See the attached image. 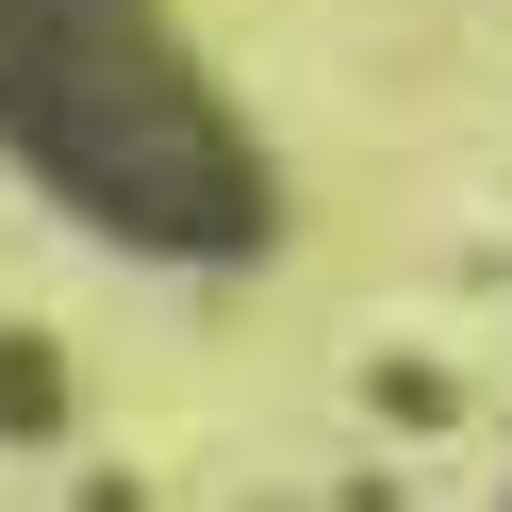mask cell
<instances>
[{"mask_svg": "<svg viewBox=\"0 0 512 512\" xmlns=\"http://www.w3.org/2000/svg\"><path fill=\"white\" fill-rule=\"evenodd\" d=\"M0 149L149 265L265 248V166L149 0H0Z\"/></svg>", "mask_w": 512, "mask_h": 512, "instance_id": "cell-1", "label": "cell"}]
</instances>
